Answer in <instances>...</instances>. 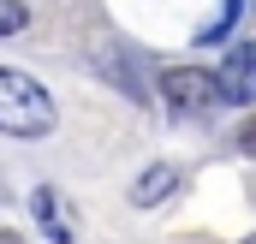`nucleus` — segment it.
Listing matches in <instances>:
<instances>
[{"label": "nucleus", "mask_w": 256, "mask_h": 244, "mask_svg": "<svg viewBox=\"0 0 256 244\" xmlns=\"http://www.w3.org/2000/svg\"><path fill=\"white\" fill-rule=\"evenodd\" d=\"M54 96L30 78V72H18V66H0V131L6 137H48L54 131Z\"/></svg>", "instance_id": "f257e3e1"}, {"label": "nucleus", "mask_w": 256, "mask_h": 244, "mask_svg": "<svg viewBox=\"0 0 256 244\" xmlns=\"http://www.w3.org/2000/svg\"><path fill=\"white\" fill-rule=\"evenodd\" d=\"M161 102L179 108V114H208V108L220 102L214 72H196V66H173V72H161Z\"/></svg>", "instance_id": "f03ea898"}, {"label": "nucleus", "mask_w": 256, "mask_h": 244, "mask_svg": "<svg viewBox=\"0 0 256 244\" xmlns=\"http://www.w3.org/2000/svg\"><path fill=\"white\" fill-rule=\"evenodd\" d=\"M214 90H220V102H232V108H250L256 102V42L226 48V60L214 72Z\"/></svg>", "instance_id": "7ed1b4c3"}, {"label": "nucleus", "mask_w": 256, "mask_h": 244, "mask_svg": "<svg viewBox=\"0 0 256 244\" xmlns=\"http://www.w3.org/2000/svg\"><path fill=\"white\" fill-rule=\"evenodd\" d=\"M30 214H36V226H42V238H48V244H72V238H78V214L66 208V196L54 190V184H36Z\"/></svg>", "instance_id": "20e7f679"}, {"label": "nucleus", "mask_w": 256, "mask_h": 244, "mask_svg": "<svg viewBox=\"0 0 256 244\" xmlns=\"http://www.w3.org/2000/svg\"><path fill=\"white\" fill-rule=\"evenodd\" d=\"M173 184H179V167H149L143 179L131 184V202H137V208H155V202H161Z\"/></svg>", "instance_id": "39448f33"}, {"label": "nucleus", "mask_w": 256, "mask_h": 244, "mask_svg": "<svg viewBox=\"0 0 256 244\" xmlns=\"http://www.w3.org/2000/svg\"><path fill=\"white\" fill-rule=\"evenodd\" d=\"M30 24V12H24V0H0V36H18Z\"/></svg>", "instance_id": "423d86ee"}]
</instances>
